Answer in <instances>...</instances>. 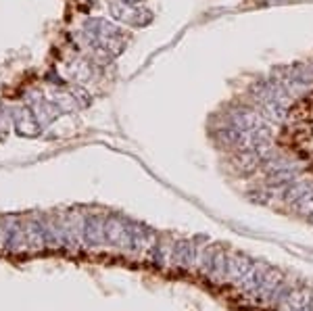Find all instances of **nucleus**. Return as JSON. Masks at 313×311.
Wrapping results in <instances>:
<instances>
[{
  "label": "nucleus",
  "mask_w": 313,
  "mask_h": 311,
  "mask_svg": "<svg viewBox=\"0 0 313 311\" xmlns=\"http://www.w3.org/2000/svg\"><path fill=\"white\" fill-rule=\"evenodd\" d=\"M109 11L111 15L115 19H119V21H125L130 25H136V27H144L152 23V13L148 9H140V6H136V9H130V4H117V2H111L109 4Z\"/></svg>",
  "instance_id": "nucleus-1"
},
{
  "label": "nucleus",
  "mask_w": 313,
  "mask_h": 311,
  "mask_svg": "<svg viewBox=\"0 0 313 311\" xmlns=\"http://www.w3.org/2000/svg\"><path fill=\"white\" fill-rule=\"evenodd\" d=\"M228 117L232 126L240 132H253L255 128H259V111L250 107H236L228 113Z\"/></svg>",
  "instance_id": "nucleus-2"
},
{
  "label": "nucleus",
  "mask_w": 313,
  "mask_h": 311,
  "mask_svg": "<svg viewBox=\"0 0 313 311\" xmlns=\"http://www.w3.org/2000/svg\"><path fill=\"white\" fill-rule=\"evenodd\" d=\"M259 113L263 117H269L271 121L282 123L288 113V107L282 105V102H276V100H259Z\"/></svg>",
  "instance_id": "nucleus-3"
},
{
  "label": "nucleus",
  "mask_w": 313,
  "mask_h": 311,
  "mask_svg": "<svg viewBox=\"0 0 313 311\" xmlns=\"http://www.w3.org/2000/svg\"><path fill=\"white\" fill-rule=\"evenodd\" d=\"M290 75L295 78L303 88H313V67L309 63H295L290 65Z\"/></svg>",
  "instance_id": "nucleus-4"
},
{
  "label": "nucleus",
  "mask_w": 313,
  "mask_h": 311,
  "mask_svg": "<svg viewBox=\"0 0 313 311\" xmlns=\"http://www.w3.org/2000/svg\"><path fill=\"white\" fill-rule=\"evenodd\" d=\"M121 2H123V4H130V6H132V4H136V2H140V0H121Z\"/></svg>",
  "instance_id": "nucleus-5"
}]
</instances>
